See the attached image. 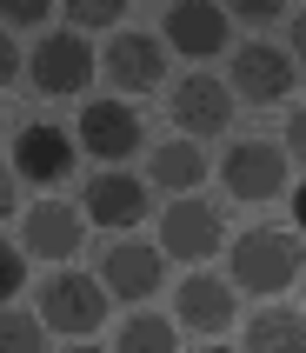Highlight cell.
Segmentation results:
<instances>
[{"label":"cell","instance_id":"obj_23","mask_svg":"<svg viewBox=\"0 0 306 353\" xmlns=\"http://www.w3.org/2000/svg\"><path fill=\"white\" fill-rule=\"evenodd\" d=\"M280 147H287V160H300V167H306V100L287 114V140H280Z\"/></svg>","mask_w":306,"mask_h":353},{"label":"cell","instance_id":"obj_10","mask_svg":"<svg viewBox=\"0 0 306 353\" xmlns=\"http://www.w3.org/2000/svg\"><path fill=\"white\" fill-rule=\"evenodd\" d=\"M80 240H87V214L67 207V200H34V207L20 214V247H27V260L67 267V260L80 254Z\"/></svg>","mask_w":306,"mask_h":353},{"label":"cell","instance_id":"obj_14","mask_svg":"<svg viewBox=\"0 0 306 353\" xmlns=\"http://www.w3.org/2000/svg\"><path fill=\"white\" fill-rule=\"evenodd\" d=\"M173 320L193 327V334H227L240 320V287L220 280V274H187L173 287Z\"/></svg>","mask_w":306,"mask_h":353},{"label":"cell","instance_id":"obj_2","mask_svg":"<svg viewBox=\"0 0 306 353\" xmlns=\"http://www.w3.org/2000/svg\"><path fill=\"white\" fill-rule=\"evenodd\" d=\"M27 74H34V94H47V100H80V94H87V80H94V47H87V34H74V27L34 34Z\"/></svg>","mask_w":306,"mask_h":353},{"label":"cell","instance_id":"obj_19","mask_svg":"<svg viewBox=\"0 0 306 353\" xmlns=\"http://www.w3.org/2000/svg\"><path fill=\"white\" fill-rule=\"evenodd\" d=\"M0 353H47V320L7 307V314H0Z\"/></svg>","mask_w":306,"mask_h":353},{"label":"cell","instance_id":"obj_25","mask_svg":"<svg viewBox=\"0 0 306 353\" xmlns=\"http://www.w3.org/2000/svg\"><path fill=\"white\" fill-rule=\"evenodd\" d=\"M287 54H293V60L306 67V7H300V14L287 20Z\"/></svg>","mask_w":306,"mask_h":353},{"label":"cell","instance_id":"obj_11","mask_svg":"<svg viewBox=\"0 0 306 353\" xmlns=\"http://www.w3.org/2000/svg\"><path fill=\"white\" fill-rule=\"evenodd\" d=\"M74 140L87 147V160H134L140 154V114L127 107V100H87L80 107V120H74Z\"/></svg>","mask_w":306,"mask_h":353},{"label":"cell","instance_id":"obj_30","mask_svg":"<svg viewBox=\"0 0 306 353\" xmlns=\"http://www.w3.org/2000/svg\"><path fill=\"white\" fill-rule=\"evenodd\" d=\"M207 353H233V347H207Z\"/></svg>","mask_w":306,"mask_h":353},{"label":"cell","instance_id":"obj_24","mask_svg":"<svg viewBox=\"0 0 306 353\" xmlns=\"http://www.w3.org/2000/svg\"><path fill=\"white\" fill-rule=\"evenodd\" d=\"M0 214H7V220H20V214H27V207H20V174H14V167L0 174Z\"/></svg>","mask_w":306,"mask_h":353},{"label":"cell","instance_id":"obj_17","mask_svg":"<svg viewBox=\"0 0 306 353\" xmlns=\"http://www.w3.org/2000/svg\"><path fill=\"white\" fill-rule=\"evenodd\" d=\"M247 353H306L300 307H260V314L247 320Z\"/></svg>","mask_w":306,"mask_h":353},{"label":"cell","instance_id":"obj_5","mask_svg":"<svg viewBox=\"0 0 306 353\" xmlns=\"http://www.w3.org/2000/svg\"><path fill=\"white\" fill-rule=\"evenodd\" d=\"M287 147L280 140H233L227 160H220V187H227L233 200H247V207H260V200H280L287 194Z\"/></svg>","mask_w":306,"mask_h":353},{"label":"cell","instance_id":"obj_29","mask_svg":"<svg viewBox=\"0 0 306 353\" xmlns=\"http://www.w3.org/2000/svg\"><path fill=\"white\" fill-rule=\"evenodd\" d=\"M67 353H100V347H87V340H80V347H67Z\"/></svg>","mask_w":306,"mask_h":353},{"label":"cell","instance_id":"obj_6","mask_svg":"<svg viewBox=\"0 0 306 353\" xmlns=\"http://www.w3.org/2000/svg\"><path fill=\"white\" fill-rule=\"evenodd\" d=\"M220 247H227V214H220L213 200L187 194V200H173L167 214H160V254L167 260L200 267V260H213Z\"/></svg>","mask_w":306,"mask_h":353},{"label":"cell","instance_id":"obj_22","mask_svg":"<svg viewBox=\"0 0 306 353\" xmlns=\"http://www.w3.org/2000/svg\"><path fill=\"white\" fill-rule=\"evenodd\" d=\"M40 20H47V0H14V7H7V34H27Z\"/></svg>","mask_w":306,"mask_h":353},{"label":"cell","instance_id":"obj_13","mask_svg":"<svg viewBox=\"0 0 306 353\" xmlns=\"http://www.w3.org/2000/svg\"><path fill=\"white\" fill-rule=\"evenodd\" d=\"M173 127H180V140H213V134H227V127H233V87L193 67V74L173 87Z\"/></svg>","mask_w":306,"mask_h":353},{"label":"cell","instance_id":"obj_20","mask_svg":"<svg viewBox=\"0 0 306 353\" xmlns=\"http://www.w3.org/2000/svg\"><path fill=\"white\" fill-rule=\"evenodd\" d=\"M67 27H74V34L114 27V34H120V0H67Z\"/></svg>","mask_w":306,"mask_h":353},{"label":"cell","instance_id":"obj_21","mask_svg":"<svg viewBox=\"0 0 306 353\" xmlns=\"http://www.w3.org/2000/svg\"><path fill=\"white\" fill-rule=\"evenodd\" d=\"M20 287H27V247L14 240V247H0V294L14 300Z\"/></svg>","mask_w":306,"mask_h":353},{"label":"cell","instance_id":"obj_4","mask_svg":"<svg viewBox=\"0 0 306 353\" xmlns=\"http://www.w3.org/2000/svg\"><path fill=\"white\" fill-rule=\"evenodd\" d=\"M227 87H233V100H247V107H280V100H293V87H300V60H293L287 47H273V40H247V47L233 54V67H227Z\"/></svg>","mask_w":306,"mask_h":353},{"label":"cell","instance_id":"obj_15","mask_svg":"<svg viewBox=\"0 0 306 353\" xmlns=\"http://www.w3.org/2000/svg\"><path fill=\"white\" fill-rule=\"evenodd\" d=\"M80 214L94 220V227H134L140 214H147V180L127 174V167H100L94 180H87V194H80Z\"/></svg>","mask_w":306,"mask_h":353},{"label":"cell","instance_id":"obj_3","mask_svg":"<svg viewBox=\"0 0 306 353\" xmlns=\"http://www.w3.org/2000/svg\"><path fill=\"white\" fill-rule=\"evenodd\" d=\"M107 287H100V274H80V267H60V274L40 280V320L54 327V334H74L87 340L107 320Z\"/></svg>","mask_w":306,"mask_h":353},{"label":"cell","instance_id":"obj_16","mask_svg":"<svg viewBox=\"0 0 306 353\" xmlns=\"http://www.w3.org/2000/svg\"><path fill=\"white\" fill-rule=\"evenodd\" d=\"M207 167H213V160L200 154V140H167V147H153V167H147V180H153V187H167L173 200H187V194H200Z\"/></svg>","mask_w":306,"mask_h":353},{"label":"cell","instance_id":"obj_27","mask_svg":"<svg viewBox=\"0 0 306 353\" xmlns=\"http://www.w3.org/2000/svg\"><path fill=\"white\" fill-rule=\"evenodd\" d=\"M240 14H247V20H273L280 7H273V0H240Z\"/></svg>","mask_w":306,"mask_h":353},{"label":"cell","instance_id":"obj_26","mask_svg":"<svg viewBox=\"0 0 306 353\" xmlns=\"http://www.w3.org/2000/svg\"><path fill=\"white\" fill-rule=\"evenodd\" d=\"M20 67H27V60H20V40L7 34L0 40V80H20Z\"/></svg>","mask_w":306,"mask_h":353},{"label":"cell","instance_id":"obj_28","mask_svg":"<svg viewBox=\"0 0 306 353\" xmlns=\"http://www.w3.org/2000/svg\"><path fill=\"white\" fill-rule=\"evenodd\" d=\"M293 234L306 240V187H300V194H293Z\"/></svg>","mask_w":306,"mask_h":353},{"label":"cell","instance_id":"obj_18","mask_svg":"<svg viewBox=\"0 0 306 353\" xmlns=\"http://www.w3.org/2000/svg\"><path fill=\"white\" fill-rule=\"evenodd\" d=\"M114 353H180V334H173V320L134 307V320H120L114 334Z\"/></svg>","mask_w":306,"mask_h":353},{"label":"cell","instance_id":"obj_1","mask_svg":"<svg viewBox=\"0 0 306 353\" xmlns=\"http://www.w3.org/2000/svg\"><path fill=\"white\" fill-rule=\"evenodd\" d=\"M227 260H233V287H247V294H260V300H273V294H287L293 280H300V267H306V240L293 234V227H247V234L227 247Z\"/></svg>","mask_w":306,"mask_h":353},{"label":"cell","instance_id":"obj_7","mask_svg":"<svg viewBox=\"0 0 306 353\" xmlns=\"http://www.w3.org/2000/svg\"><path fill=\"white\" fill-rule=\"evenodd\" d=\"M100 287L114 300H153L160 287H167V254L153 247V240H134V234H120L107 240V254H100Z\"/></svg>","mask_w":306,"mask_h":353},{"label":"cell","instance_id":"obj_12","mask_svg":"<svg viewBox=\"0 0 306 353\" xmlns=\"http://www.w3.org/2000/svg\"><path fill=\"white\" fill-rule=\"evenodd\" d=\"M227 34H233V20L213 0H173L167 20H160V40H167L173 54H187L193 67L213 60V54H227Z\"/></svg>","mask_w":306,"mask_h":353},{"label":"cell","instance_id":"obj_8","mask_svg":"<svg viewBox=\"0 0 306 353\" xmlns=\"http://www.w3.org/2000/svg\"><path fill=\"white\" fill-rule=\"evenodd\" d=\"M7 167H14L20 180H34V187H60V180L74 174V154L80 140L67 134V127H54V120H27V127H14V147H7Z\"/></svg>","mask_w":306,"mask_h":353},{"label":"cell","instance_id":"obj_9","mask_svg":"<svg viewBox=\"0 0 306 353\" xmlns=\"http://www.w3.org/2000/svg\"><path fill=\"white\" fill-rule=\"evenodd\" d=\"M167 40L147 34V27H120L114 40H107V54H100V67H107V80H114L120 94H153L160 80H167Z\"/></svg>","mask_w":306,"mask_h":353}]
</instances>
